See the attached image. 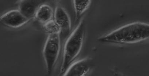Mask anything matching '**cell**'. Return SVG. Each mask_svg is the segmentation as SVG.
I'll list each match as a JSON object with an SVG mask.
<instances>
[{"label":"cell","mask_w":149,"mask_h":76,"mask_svg":"<svg viewBox=\"0 0 149 76\" xmlns=\"http://www.w3.org/2000/svg\"><path fill=\"white\" fill-rule=\"evenodd\" d=\"M45 30L49 34L61 33V29L54 20H52L43 25Z\"/></svg>","instance_id":"10"},{"label":"cell","mask_w":149,"mask_h":76,"mask_svg":"<svg viewBox=\"0 0 149 76\" xmlns=\"http://www.w3.org/2000/svg\"><path fill=\"white\" fill-rule=\"evenodd\" d=\"M29 21L21 14L19 10L9 11L2 15L0 18V21L2 24L15 28L20 27Z\"/></svg>","instance_id":"5"},{"label":"cell","mask_w":149,"mask_h":76,"mask_svg":"<svg viewBox=\"0 0 149 76\" xmlns=\"http://www.w3.org/2000/svg\"><path fill=\"white\" fill-rule=\"evenodd\" d=\"M149 25L142 22L129 24L99 38L101 43L130 44L149 38Z\"/></svg>","instance_id":"1"},{"label":"cell","mask_w":149,"mask_h":76,"mask_svg":"<svg viewBox=\"0 0 149 76\" xmlns=\"http://www.w3.org/2000/svg\"><path fill=\"white\" fill-rule=\"evenodd\" d=\"M54 20L59 26L61 33L63 36H67L71 30V24L70 18L62 7L58 6L55 8Z\"/></svg>","instance_id":"6"},{"label":"cell","mask_w":149,"mask_h":76,"mask_svg":"<svg viewBox=\"0 0 149 76\" xmlns=\"http://www.w3.org/2000/svg\"><path fill=\"white\" fill-rule=\"evenodd\" d=\"M94 63L90 58L82 59L74 63L68 68L64 76L86 75L94 66Z\"/></svg>","instance_id":"4"},{"label":"cell","mask_w":149,"mask_h":76,"mask_svg":"<svg viewBox=\"0 0 149 76\" xmlns=\"http://www.w3.org/2000/svg\"><path fill=\"white\" fill-rule=\"evenodd\" d=\"M53 15V11L52 7L44 4L39 7L35 15V18L39 22L45 24L52 20Z\"/></svg>","instance_id":"8"},{"label":"cell","mask_w":149,"mask_h":76,"mask_svg":"<svg viewBox=\"0 0 149 76\" xmlns=\"http://www.w3.org/2000/svg\"><path fill=\"white\" fill-rule=\"evenodd\" d=\"M85 25L84 21L79 22L65 43L61 75H63L81 51L84 39Z\"/></svg>","instance_id":"2"},{"label":"cell","mask_w":149,"mask_h":76,"mask_svg":"<svg viewBox=\"0 0 149 76\" xmlns=\"http://www.w3.org/2000/svg\"><path fill=\"white\" fill-rule=\"evenodd\" d=\"M45 2V1H21L19 2L18 10L24 16L30 20L35 17L39 7Z\"/></svg>","instance_id":"7"},{"label":"cell","mask_w":149,"mask_h":76,"mask_svg":"<svg viewBox=\"0 0 149 76\" xmlns=\"http://www.w3.org/2000/svg\"><path fill=\"white\" fill-rule=\"evenodd\" d=\"M92 1H74L76 20L77 21L81 17L83 14L88 9Z\"/></svg>","instance_id":"9"},{"label":"cell","mask_w":149,"mask_h":76,"mask_svg":"<svg viewBox=\"0 0 149 76\" xmlns=\"http://www.w3.org/2000/svg\"><path fill=\"white\" fill-rule=\"evenodd\" d=\"M60 47V33L49 34L43 50V56L48 74H51L53 71L59 57Z\"/></svg>","instance_id":"3"}]
</instances>
